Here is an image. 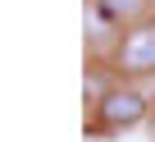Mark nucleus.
<instances>
[{
    "label": "nucleus",
    "instance_id": "1",
    "mask_svg": "<svg viewBox=\"0 0 155 142\" xmlns=\"http://www.w3.org/2000/svg\"><path fill=\"white\" fill-rule=\"evenodd\" d=\"M114 69H119V74H132V78L155 74V19H141V23H132L119 37Z\"/></svg>",
    "mask_w": 155,
    "mask_h": 142
},
{
    "label": "nucleus",
    "instance_id": "2",
    "mask_svg": "<svg viewBox=\"0 0 155 142\" xmlns=\"http://www.w3.org/2000/svg\"><path fill=\"white\" fill-rule=\"evenodd\" d=\"M146 119V96L137 87H110L96 101V128H132Z\"/></svg>",
    "mask_w": 155,
    "mask_h": 142
},
{
    "label": "nucleus",
    "instance_id": "3",
    "mask_svg": "<svg viewBox=\"0 0 155 142\" xmlns=\"http://www.w3.org/2000/svg\"><path fill=\"white\" fill-rule=\"evenodd\" d=\"M101 14L114 23H141V14L150 9V0H96Z\"/></svg>",
    "mask_w": 155,
    "mask_h": 142
}]
</instances>
